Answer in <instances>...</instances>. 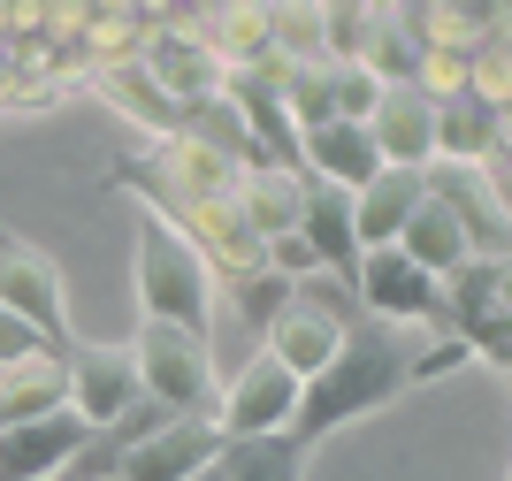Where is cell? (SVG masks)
<instances>
[{"label": "cell", "mask_w": 512, "mask_h": 481, "mask_svg": "<svg viewBox=\"0 0 512 481\" xmlns=\"http://www.w3.org/2000/svg\"><path fill=\"white\" fill-rule=\"evenodd\" d=\"M467 359L474 352L459 344V336H421V329H390V321H367L360 314V321H352V336H344V352L299 390L291 443L314 451V443H329L337 428L383 413L390 398H406V390L451 375V367H467Z\"/></svg>", "instance_id": "cell-1"}, {"label": "cell", "mask_w": 512, "mask_h": 481, "mask_svg": "<svg viewBox=\"0 0 512 481\" xmlns=\"http://www.w3.org/2000/svg\"><path fill=\"white\" fill-rule=\"evenodd\" d=\"M130 283H138V321H169V329H192V336H214V268L199 260L169 222H138V252H130Z\"/></svg>", "instance_id": "cell-2"}, {"label": "cell", "mask_w": 512, "mask_h": 481, "mask_svg": "<svg viewBox=\"0 0 512 481\" xmlns=\"http://www.w3.org/2000/svg\"><path fill=\"white\" fill-rule=\"evenodd\" d=\"M130 359H138V390H146V405H161L169 420H192V413L214 420L222 382H214V344H207V336L169 329V321H138Z\"/></svg>", "instance_id": "cell-3"}, {"label": "cell", "mask_w": 512, "mask_h": 481, "mask_svg": "<svg viewBox=\"0 0 512 481\" xmlns=\"http://www.w3.org/2000/svg\"><path fill=\"white\" fill-rule=\"evenodd\" d=\"M352 321H360V314H352V298H344L329 275H306V283H291V298L276 306V321H268V336H260V352H276L299 382H314L321 367L344 352Z\"/></svg>", "instance_id": "cell-4"}, {"label": "cell", "mask_w": 512, "mask_h": 481, "mask_svg": "<svg viewBox=\"0 0 512 481\" xmlns=\"http://www.w3.org/2000/svg\"><path fill=\"white\" fill-rule=\"evenodd\" d=\"M444 306H451V336L512 382V260H467L444 283Z\"/></svg>", "instance_id": "cell-5"}, {"label": "cell", "mask_w": 512, "mask_h": 481, "mask_svg": "<svg viewBox=\"0 0 512 481\" xmlns=\"http://www.w3.org/2000/svg\"><path fill=\"white\" fill-rule=\"evenodd\" d=\"M299 390H306V382L291 375L276 352H253L230 382H222V398H214V428H222V443L291 436V420H299Z\"/></svg>", "instance_id": "cell-6"}, {"label": "cell", "mask_w": 512, "mask_h": 481, "mask_svg": "<svg viewBox=\"0 0 512 481\" xmlns=\"http://www.w3.org/2000/svg\"><path fill=\"white\" fill-rule=\"evenodd\" d=\"M367 321H390V329H428V336H451V306H444V283L421 275L398 245L383 252H360V275H352Z\"/></svg>", "instance_id": "cell-7"}, {"label": "cell", "mask_w": 512, "mask_h": 481, "mask_svg": "<svg viewBox=\"0 0 512 481\" xmlns=\"http://www.w3.org/2000/svg\"><path fill=\"white\" fill-rule=\"evenodd\" d=\"M421 191L467 230L474 260H512V207L497 191V168H459V161H428Z\"/></svg>", "instance_id": "cell-8"}, {"label": "cell", "mask_w": 512, "mask_h": 481, "mask_svg": "<svg viewBox=\"0 0 512 481\" xmlns=\"http://www.w3.org/2000/svg\"><path fill=\"white\" fill-rule=\"evenodd\" d=\"M0 306H8L16 321H31L54 352H69V344H77V329H69L62 268H54L39 245H23L16 230H0Z\"/></svg>", "instance_id": "cell-9"}, {"label": "cell", "mask_w": 512, "mask_h": 481, "mask_svg": "<svg viewBox=\"0 0 512 481\" xmlns=\"http://www.w3.org/2000/svg\"><path fill=\"white\" fill-rule=\"evenodd\" d=\"M138 405H146V390H138L130 344H69V413L85 428H115Z\"/></svg>", "instance_id": "cell-10"}, {"label": "cell", "mask_w": 512, "mask_h": 481, "mask_svg": "<svg viewBox=\"0 0 512 481\" xmlns=\"http://www.w3.org/2000/svg\"><path fill=\"white\" fill-rule=\"evenodd\" d=\"M138 62H146V77L169 92L176 107H199V100H214L222 92V54L207 46V31H192V23H161L153 16V31H146V46H138Z\"/></svg>", "instance_id": "cell-11"}, {"label": "cell", "mask_w": 512, "mask_h": 481, "mask_svg": "<svg viewBox=\"0 0 512 481\" xmlns=\"http://www.w3.org/2000/svg\"><path fill=\"white\" fill-rule=\"evenodd\" d=\"M214 459H222V428L207 413H192V420H161L146 443H130L115 474L123 481H199V474H214Z\"/></svg>", "instance_id": "cell-12"}, {"label": "cell", "mask_w": 512, "mask_h": 481, "mask_svg": "<svg viewBox=\"0 0 512 481\" xmlns=\"http://www.w3.org/2000/svg\"><path fill=\"white\" fill-rule=\"evenodd\" d=\"M367 138H375L383 168H413L421 176L436 161V100H428L421 84H383V100L367 115Z\"/></svg>", "instance_id": "cell-13"}, {"label": "cell", "mask_w": 512, "mask_h": 481, "mask_svg": "<svg viewBox=\"0 0 512 481\" xmlns=\"http://www.w3.org/2000/svg\"><path fill=\"white\" fill-rule=\"evenodd\" d=\"M85 443H92V428L77 413H46V420H23V428H0V481H62Z\"/></svg>", "instance_id": "cell-14"}, {"label": "cell", "mask_w": 512, "mask_h": 481, "mask_svg": "<svg viewBox=\"0 0 512 481\" xmlns=\"http://www.w3.org/2000/svg\"><path fill=\"white\" fill-rule=\"evenodd\" d=\"M299 237L314 245L321 275L352 291V275H360V237H352V191L321 184V176H299Z\"/></svg>", "instance_id": "cell-15"}, {"label": "cell", "mask_w": 512, "mask_h": 481, "mask_svg": "<svg viewBox=\"0 0 512 481\" xmlns=\"http://www.w3.org/2000/svg\"><path fill=\"white\" fill-rule=\"evenodd\" d=\"M299 161H306V176H321V184H337V191H367L375 176H383V153H375L367 123H321V130H306Z\"/></svg>", "instance_id": "cell-16"}, {"label": "cell", "mask_w": 512, "mask_h": 481, "mask_svg": "<svg viewBox=\"0 0 512 481\" xmlns=\"http://www.w3.org/2000/svg\"><path fill=\"white\" fill-rule=\"evenodd\" d=\"M421 176H428V168H421ZM421 176H413V168H383L367 191H352V237H360V252L398 245V230H406L413 207H421Z\"/></svg>", "instance_id": "cell-17"}, {"label": "cell", "mask_w": 512, "mask_h": 481, "mask_svg": "<svg viewBox=\"0 0 512 481\" xmlns=\"http://www.w3.org/2000/svg\"><path fill=\"white\" fill-rule=\"evenodd\" d=\"M436 161H459V168H490L497 161V107L482 92H451L436 100Z\"/></svg>", "instance_id": "cell-18"}, {"label": "cell", "mask_w": 512, "mask_h": 481, "mask_svg": "<svg viewBox=\"0 0 512 481\" xmlns=\"http://www.w3.org/2000/svg\"><path fill=\"white\" fill-rule=\"evenodd\" d=\"M46 413H69V352L23 359L0 375V428H23V420H46Z\"/></svg>", "instance_id": "cell-19"}, {"label": "cell", "mask_w": 512, "mask_h": 481, "mask_svg": "<svg viewBox=\"0 0 512 481\" xmlns=\"http://www.w3.org/2000/svg\"><path fill=\"white\" fill-rule=\"evenodd\" d=\"M398 252H406V260H413L421 275H436V283H451V275H459V268L474 260L467 230H459V222H451V214L436 207L428 191H421V207H413V222L398 230Z\"/></svg>", "instance_id": "cell-20"}, {"label": "cell", "mask_w": 512, "mask_h": 481, "mask_svg": "<svg viewBox=\"0 0 512 481\" xmlns=\"http://www.w3.org/2000/svg\"><path fill=\"white\" fill-rule=\"evenodd\" d=\"M237 214H245V230H253L260 245L299 237V176H283V168H253V176H237Z\"/></svg>", "instance_id": "cell-21"}, {"label": "cell", "mask_w": 512, "mask_h": 481, "mask_svg": "<svg viewBox=\"0 0 512 481\" xmlns=\"http://www.w3.org/2000/svg\"><path fill=\"white\" fill-rule=\"evenodd\" d=\"M107 92V107H123L130 123L138 130H153V138H176V123H184V107L169 100V92H161V84L146 77V62H123V69H100V77H92Z\"/></svg>", "instance_id": "cell-22"}, {"label": "cell", "mask_w": 512, "mask_h": 481, "mask_svg": "<svg viewBox=\"0 0 512 481\" xmlns=\"http://www.w3.org/2000/svg\"><path fill=\"white\" fill-rule=\"evenodd\" d=\"M222 481H306V451L291 436H253V443H222L214 459Z\"/></svg>", "instance_id": "cell-23"}, {"label": "cell", "mask_w": 512, "mask_h": 481, "mask_svg": "<svg viewBox=\"0 0 512 481\" xmlns=\"http://www.w3.org/2000/svg\"><path fill=\"white\" fill-rule=\"evenodd\" d=\"M367 39H375V8H321V62L360 69Z\"/></svg>", "instance_id": "cell-24"}, {"label": "cell", "mask_w": 512, "mask_h": 481, "mask_svg": "<svg viewBox=\"0 0 512 481\" xmlns=\"http://www.w3.org/2000/svg\"><path fill=\"white\" fill-rule=\"evenodd\" d=\"M46 352H54V344H46L31 321H16L8 306H0V375H8V367H23V359H46Z\"/></svg>", "instance_id": "cell-25"}, {"label": "cell", "mask_w": 512, "mask_h": 481, "mask_svg": "<svg viewBox=\"0 0 512 481\" xmlns=\"http://www.w3.org/2000/svg\"><path fill=\"white\" fill-rule=\"evenodd\" d=\"M199 481H222V474H199Z\"/></svg>", "instance_id": "cell-26"}, {"label": "cell", "mask_w": 512, "mask_h": 481, "mask_svg": "<svg viewBox=\"0 0 512 481\" xmlns=\"http://www.w3.org/2000/svg\"><path fill=\"white\" fill-rule=\"evenodd\" d=\"M107 481H123V474H107Z\"/></svg>", "instance_id": "cell-27"}, {"label": "cell", "mask_w": 512, "mask_h": 481, "mask_svg": "<svg viewBox=\"0 0 512 481\" xmlns=\"http://www.w3.org/2000/svg\"><path fill=\"white\" fill-rule=\"evenodd\" d=\"M505 481H512V474H505Z\"/></svg>", "instance_id": "cell-28"}]
</instances>
